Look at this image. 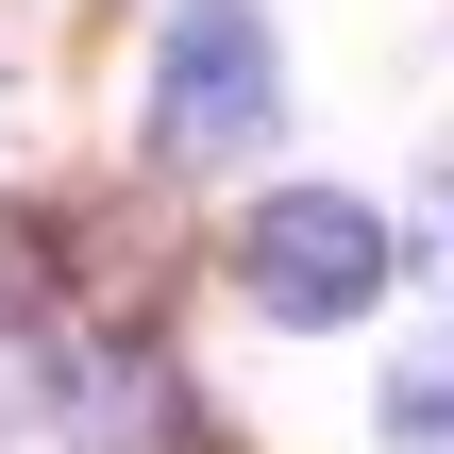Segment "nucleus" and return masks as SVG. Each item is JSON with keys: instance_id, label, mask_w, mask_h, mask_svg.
Returning <instances> with one entry per match:
<instances>
[{"instance_id": "1", "label": "nucleus", "mask_w": 454, "mask_h": 454, "mask_svg": "<svg viewBox=\"0 0 454 454\" xmlns=\"http://www.w3.org/2000/svg\"><path fill=\"white\" fill-rule=\"evenodd\" d=\"M387 270H404V236L371 219V202H337V185H286V202H253V236H236V286H253V320H354V303H387Z\"/></svg>"}, {"instance_id": "2", "label": "nucleus", "mask_w": 454, "mask_h": 454, "mask_svg": "<svg viewBox=\"0 0 454 454\" xmlns=\"http://www.w3.org/2000/svg\"><path fill=\"white\" fill-rule=\"evenodd\" d=\"M270 118H286V67H270V34H253L236 0H202V17L168 34V67H152V152H168V168H236Z\"/></svg>"}, {"instance_id": "3", "label": "nucleus", "mask_w": 454, "mask_h": 454, "mask_svg": "<svg viewBox=\"0 0 454 454\" xmlns=\"http://www.w3.org/2000/svg\"><path fill=\"white\" fill-rule=\"evenodd\" d=\"M387 438H454V337H421L387 371Z\"/></svg>"}, {"instance_id": "4", "label": "nucleus", "mask_w": 454, "mask_h": 454, "mask_svg": "<svg viewBox=\"0 0 454 454\" xmlns=\"http://www.w3.org/2000/svg\"><path fill=\"white\" fill-rule=\"evenodd\" d=\"M17 421H51V337L0 303V438H17Z\"/></svg>"}, {"instance_id": "5", "label": "nucleus", "mask_w": 454, "mask_h": 454, "mask_svg": "<svg viewBox=\"0 0 454 454\" xmlns=\"http://www.w3.org/2000/svg\"><path fill=\"white\" fill-rule=\"evenodd\" d=\"M438 270H454V185H438Z\"/></svg>"}]
</instances>
